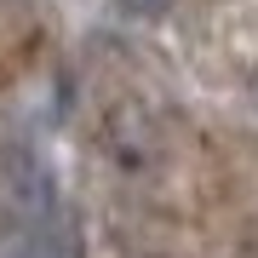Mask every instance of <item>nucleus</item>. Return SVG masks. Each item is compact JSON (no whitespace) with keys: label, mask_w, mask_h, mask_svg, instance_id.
<instances>
[{"label":"nucleus","mask_w":258,"mask_h":258,"mask_svg":"<svg viewBox=\"0 0 258 258\" xmlns=\"http://www.w3.org/2000/svg\"><path fill=\"white\" fill-rule=\"evenodd\" d=\"M120 6H126V12H138V18H155V12H166L172 0H120Z\"/></svg>","instance_id":"f257e3e1"}]
</instances>
